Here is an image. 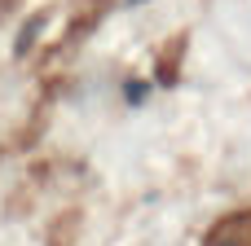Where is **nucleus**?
Returning a JSON list of instances; mask_svg holds the SVG:
<instances>
[{
  "label": "nucleus",
  "mask_w": 251,
  "mask_h": 246,
  "mask_svg": "<svg viewBox=\"0 0 251 246\" xmlns=\"http://www.w3.org/2000/svg\"><path fill=\"white\" fill-rule=\"evenodd\" d=\"M207 246H251V211L225 220V224L212 233V242H207Z\"/></svg>",
  "instance_id": "f257e3e1"
}]
</instances>
